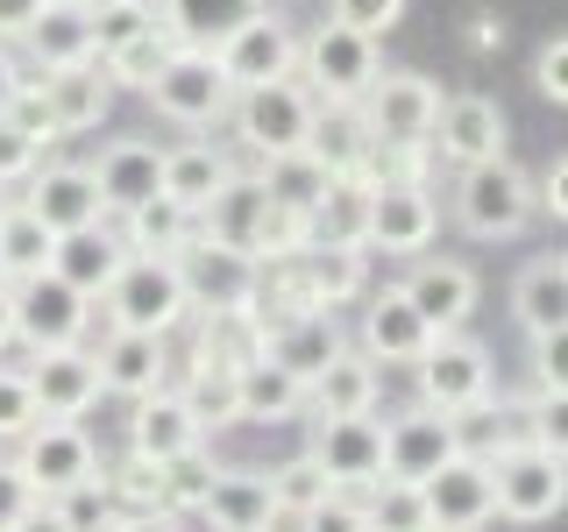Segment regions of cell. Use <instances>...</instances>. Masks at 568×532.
<instances>
[{"label":"cell","instance_id":"cell-58","mask_svg":"<svg viewBox=\"0 0 568 532\" xmlns=\"http://www.w3.org/2000/svg\"><path fill=\"white\" fill-rule=\"evenodd\" d=\"M14 341V313H8V291H0V348Z\"/></svg>","mask_w":568,"mask_h":532},{"label":"cell","instance_id":"cell-55","mask_svg":"<svg viewBox=\"0 0 568 532\" xmlns=\"http://www.w3.org/2000/svg\"><path fill=\"white\" fill-rule=\"evenodd\" d=\"M36 14H43V0H0V43H8V35L22 43V29L36 22Z\"/></svg>","mask_w":568,"mask_h":532},{"label":"cell","instance_id":"cell-42","mask_svg":"<svg viewBox=\"0 0 568 532\" xmlns=\"http://www.w3.org/2000/svg\"><path fill=\"white\" fill-rule=\"evenodd\" d=\"M106 497H114L121 519H129V511H164V461L129 454L114 475H106Z\"/></svg>","mask_w":568,"mask_h":532},{"label":"cell","instance_id":"cell-9","mask_svg":"<svg viewBox=\"0 0 568 532\" xmlns=\"http://www.w3.org/2000/svg\"><path fill=\"white\" fill-rule=\"evenodd\" d=\"M227 121H235V135H242L256 156L306 150V129H313V93H306V79L292 71V79H271V85H248V93H235Z\"/></svg>","mask_w":568,"mask_h":532},{"label":"cell","instance_id":"cell-26","mask_svg":"<svg viewBox=\"0 0 568 532\" xmlns=\"http://www.w3.org/2000/svg\"><path fill=\"white\" fill-rule=\"evenodd\" d=\"M29 58L43 71H64V64H100L93 58V14H85V0H43V14L22 29Z\"/></svg>","mask_w":568,"mask_h":532},{"label":"cell","instance_id":"cell-44","mask_svg":"<svg viewBox=\"0 0 568 532\" xmlns=\"http://www.w3.org/2000/svg\"><path fill=\"white\" fill-rule=\"evenodd\" d=\"M334 483L327 475H320V461L313 454H292L284 461V469H271V497H277V519H298V511L306 504H320V497H327Z\"/></svg>","mask_w":568,"mask_h":532},{"label":"cell","instance_id":"cell-59","mask_svg":"<svg viewBox=\"0 0 568 532\" xmlns=\"http://www.w3.org/2000/svg\"><path fill=\"white\" fill-rule=\"evenodd\" d=\"M434 532H484V525H434Z\"/></svg>","mask_w":568,"mask_h":532},{"label":"cell","instance_id":"cell-12","mask_svg":"<svg viewBox=\"0 0 568 532\" xmlns=\"http://www.w3.org/2000/svg\"><path fill=\"white\" fill-rule=\"evenodd\" d=\"M448 454H462V419L434 412V405H413V412L384 419V469L390 483H426Z\"/></svg>","mask_w":568,"mask_h":532},{"label":"cell","instance_id":"cell-16","mask_svg":"<svg viewBox=\"0 0 568 532\" xmlns=\"http://www.w3.org/2000/svg\"><path fill=\"white\" fill-rule=\"evenodd\" d=\"M440 227V206L426 185H377L369 192V227L363 248H384V256H426Z\"/></svg>","mask_w":568,"mask_h":532},{"label":"cell","instance_id":"cell-22","mask_svg":"<svg viewBox=\"0 0 568 532\" xmlns=\"http://www.w3.org/2000/svg\"><path fill=\"white\" fill-rule=\"evenodd\" d=\"M419 490H426L434 525H490L497 519V504H490V461L484 454H448Z\"/></svg>","mask_w":568,"mask_h":532},{"label":"cell","instance_id":"cell-33","mask_svg":"<svg viewBox=\"0 0 568 532\" xmlns=\"http://www.w3.org/2000/svg\"><path fill=\"white\" fill-rule=\"evenodd\" d=\"M235 171L213 142H185V150H164V171H156V192H164L171 206H185L192 221H200V206L221 192V177Z\"/></svg>","mask_w":568,"mask_h":532},{"label":"cell","instance_id":"cell-40","mask_svg":"<svg viewBox=\"0 0 568 532\" xmlns=\"http://www.w3.org/2000/svg\"><path fill=\"white\" fill-rule=\"evenodd\" d=\"M164 58H171V35H164V22H156V29H142L135 43L106 50L100 71H106V85H121V93H142V85L156 79V64H164Z\"/></svg>","mask_w":568,"mask_h":532},{"label":"cell","instance_id":"cell-11","mask_svg":"<svg viewBox=\"0 0 568 532\" xmlns=\"http://www.w3.org/2000/svg\"><path fill=\"white\" fill-rule=\"evenodd\" d=\"M213 64H221V79L235 85V93L271 85V79H292L298 71V35H292V22H284L277 8H263V14H248L235 35L213 43Z\"/></svg>","mask_w":568,"mask_h":532},{"label":"cell","instance_id":"cell-2","mask_svg":"<svg viewBox=\"0 0 568 532\" xmlns=\"http://www.w3.org/2000/svg\"><path fill=\"white\" fill-rule=\"evenodd\" d=\"M532 221V177L511 156H484V164H462L455 185V227L469 242H511Z\"/></svg>","mask_w":568,"mask_h":532},{"label":"cell","instance_id":"cell-21","mask_svg":"<svg viewBox=\"0 0 568 532\" xmlns=\"http://www.w3.org/2000/svg\"><path fill=\"white\" fill-rule=\"evenodd\" d=\"M405 298H413V313L426 319L434 334H448V327H462V319L476 313V298H484V284H476V270L469 263H448V256H419L413 270H405V284H398Z\"/></svg>","mask_w":568,"mask_h":532},{"label":"cell","instance_id":"cell-60","mask_svg":"<svg viewBox=\"0 0 568 532\" xmlns=\"http://www.w3.org/2000/svg\"><path fill=\"white\" fill-rule=\"evenodd\" d=\"M0 291H8V270H0Z\"/></svg>","mask_w":568,"mask_h":532},{"label":"cell","instance_id":"cell-15","mask_svg":"<svg viewBox=\"0 0 568 532\" xmlns=\"http://www.w3.org/2000/svg\"><path fill=\"white\" fill-rule=\"evenodd\" d=\"M440 164H484V156H505V114L484 93H448L434 106V129H426Z\"/></svg>","mask_w":568,"mask_h":532},{"label":"cell","instance_id":"cell-19","mask_svg":"<svg viewBox=\"0 0 568 532\" xmlns=\"http://www.w3.org/2000/svg\"><path fill=\"white\" fill-rule=\"evenodd\" d=\"M263 355L284 369V377H298V383H313L320 369L342 355V319H334L327 306H306V313H284L263 327Z\"/></svg>","mask_w":568,"mask_h":532},{"label":"cell","instance_id":"cell-13","mask_svg":"<svg viewBox=\"0 0 568 532\" xmlns=\"http://www.w3.org/2000/svg\"><path fill=\"white\" fill-rule=\"evenodd\" d=\"M355 106H363V121H369L377 142H426L434 106H440V85L426 79V71H377Z\"/></svg>","mask_w":568,"mask_h":532},{"label":"cell","instance_id":"cell-35","mask_svg":"<svg viewBox=\"0 0 568 532\" xmlns=\"http://www.w3.org/2000/svg\"><path fill=\"white\" fill-rule=\"evenodd\" d=\"M292 412H306V383L284 377L271 355H256V362L235 369V419L271 426V419H292Z\"/></svg>","mask_w":568,"mask_h":532},{"label":"cell","instance_id":"cell-28","mask_svg":"<svg viewBox=\"0 0 568 532\" xmlns=\"http://www.w3.org/2000/svg\"><path fill=\"white\" fill-rule=\"evenodd\" d=\"M377 362H369L363 348H342L327 369L306 383V405H313V419H348V412H377Z\"/></svg>","mask_w":568,"mask_h":532},{"label":"cell","instance_id":"cell-3","mask_svg":"<svg viewBox=\"0 0 568 532\" xmlns=\"http://www.w3.org/2000/svg\"><path fill=\"white\" fill-rule=\"evenodd\" d=\"M142 100H150L164 121H178V129H221L227 106H235V85L221 79L213 50H200V43H171V58L156 64V79L142 85Z\"/></svg>","mask_w":568,"mask_h":532},{"label":"cell","instance_id":"cell-49","mask_svg":"<svg viewBox=\"0 0 568 532\" xmlns=\"http://www.w3.org/2000/svg\"><path fill=\"white\" fill-rule=\"evenodd\" d=\"M327 8H334V22H348L363 35H384V29H398L405 0H327Z\"/></svg>","mask_w":568,"mask_h":532},{"label":"cell","instance_id":"cell-14","mask_svg":"<svg viewBox=\"0 0 568 532\" xmlns=\"http://www.w3.org/2000/svg\"><path fill=\"white\" fill-rule=\"evenodd\" d=\"M306 454L320 461V475H327L334 490H363V483H377V469H384V426H377V412L313 419Z\"/></svg>","mask_w":568,"mask_h":532},{"label":"cell","instance_id":"cell-7","mask_svg":"<svg viewBox=\"0 0 568 532\" xmlns=\"http://www.w3.org/2000/svg\"><path fill=\"white\" fill-rule=\"evenodd\" d=\"M384 71L377 58V35L348 29V22H320L306 43H298V79H306L313 100H363V85Z\"/></svg>","mask_w":568,"mask_h":532},{"label":"cell","instance_id":"cell-25","mask_svg":"<svg viewBox=\"0 0 568 532\" xmlns=\"http://www.w3.org/2000/svg\"><path fill=\"white\" fill-rule=\"evenodd\" d=\"M434 341V327L413 313V298L398 291V284H384V291H369L363 298V355L369 362H413V355Z\"/></svg>","mask_w":568,"mask_h":532},{"label":"cell","instance_id":"cell-30","mask_svg":"<svg viewBox=\"0 0 568 532\" xmlns=\"http://www.w3.org/2000/svg\"><path fill=\"white\" fill-rule=\"evenodd\" d=\"M511 319L526 327V341H555L568 327V270H561V256H540V263L519 270V284H511Z\"/></svg>","mask_w":568,"mask_h":532},{"label":"cell","instance_id":"cell-53","mask_svg":"<svg viewBox=\"0 0 568 532\" xmlns=\"http://www.w3.org/2000/svg\"><path fill=\"white\" fill-rule=\"evenodd\" d=\"M532 213H555V221L568 213V164H561V156L540 171V185H532Z\"/></svg>","mask_w":568,"mask_h":532},{"label":"cell","instance_id":"cell-41","mask_svg":"<svg viewBox=\"0 0 568 532\" xmlns=\"http://www.w3.org/2000/svg\"><path fill=\"white\" fill-rule=\"evenodd\" d=\"M85 14H93V58L135 43L142 29H156V0H85Z\"/></svg>","mask_w":568,"mask_h":532},{"label":"cell","instance_id":"cell-48","mask_svg":"<svg viewBox=\"0 0 568 532\" xmlns=\"http://www.w3.org/2000/svg\"><path fill=\"white\" fill-rule=\"evenodd\" d=\"M532 93L540 100H568V35H547L540 43V58H532Z\"/></svg>","mask_w":568,"mask_h":532},{"label":"cell","instance_id":"cell-29","mask_svg":"<svg viewBox=\"0 0 568 532\" xmlns=\"http://www.w3.org/2000/svg\"><path fill=\"white\" fill-rule=\"evenodd\" d=\"M43 100H50L58 135H85V129H100V121H106L114 85H106L100 64H64V71H43Z\"/></svg>","mask_w":568,"mask_h":532},{"label":"cell","instance_id":"cell-24","mask_svg":"<svg viewBox=\"0 0 568 532\" xmlns=\"http://www.w3.org/2000/svg\"><path fill=\"white\" fill-rule=\"evenodd\" d=\"M200 519L213 532H277L271 475H256V469H213V490L200 497Z\"/></svg>","mask_w":568,"mask_h":532},{"label":"cell","instance_id":"cell-52","mask_svg":"<svg viewBox=\"0 0 568 532\" xmlns=\"http://www.w3.org/2000/svg\"><path fill=\"white\" fill-rule=\"evenodd\" d=\"M29 504H36V490L22 483V469H14V461H0V532H14V519H22Z\"/></svg>","mask_w":568,"mask_h":532},{"label":"cell","instance_id":"cell-6","mask_svg":"<svg viewBox=\"0 0 568 532\" xmlns=\"http://www.w3.org/2000/svg\"><path fill=\"white\" fill-rule=\"evenodd\" d=\"M8 313H14V341H29V355L43 348H79L93 327V298L71 291L58 270H36L8 284Z\"/></svg>","mask_w":568,"mask_h":532},{"label":"cell","instance_id":"cell-10","mask_svg":"<svg viewBox=\"0 0 568 532\" xmlns=\"http://www.w3.org/2000/svg\"><path fill=\"white\" fill-rule=\"evenodd\" d=\"M14 448H22L14 469H22V483L36 497H64V490H79L85 475H100V448H93V433H85V419H36Z\"/></svg>","mask_w":568,"mask_h":532},{"label":"cell","instance_id":"cell-32","mask_svg":"<svg viewBox=\"0 0 568 532\" xmlns=\"http://www.w3.org/2000/svg\"><path fill=\"white\" fill-rule=\"evenodd\" d=\"M271 0H156V22H164L171 43H200L213 50L221 35H235L248 14H263Z\"/></svg>","mask_w":568,"mask_h":532},{"label":"cell","instance_id":"cell-43","mask_svg":"<svg viewBox=\"0 0 568 532\" xmlns=\"http://www.w3.org/2000/svg\"><path fill=\"white\" fill-rule=\"evenodd\" d=\"M206 490H213V454H206V440L164 461V511H178V519H185V511H200Z\"/></svg>","mask_w":568,"mask_h":532},{"label":"cell","instance_id":"cell-50","mask_svg":"<svg viewBox=\"0 0 568 532\" xmlns=\"http://www.w3.org/2000/svg\"><path fill=\"white\" fill-rule=\"evenodd\" d=\"M36 164H43V150H36V142H29L22 129H14L8 114H0V185H22V177H29Z\"/></svg>","mask_w":568,"mask_h":532},{"label":"cell","instance_id":"cell-45","mask_svg":"<svg viewBox=\"0 0 568 532\" xmlns=\"http://www.w3.org/2000/svg\"><path fill=\"white\" fill-rule=\"evenodd\" d=\"M0 114H8L14 129H22V135L36 142V150H50V142H64V135H58V121H50L43 79H22V85H14V93H8V106H0Z\"/></svg>","mask_w":568,"mask_h":532},{"label":"cell","instance_id":"cell-51","mask_svg":"<svg viewBox=\"0 0 568 532\" xmlns=\"http://www.w3.org/2000/svg\"><path fill=\"white\" fill-rule=\"evenodd\" d=\"M561 383H568V348H561V334H555V341H532V390L561 398Z\"/></svg>","mask_w":568,"mask_h":532},{"label":"cell","instance_id":"cell-20","mask_svg":"<svg viewBox=\"0 0 568 532\" xmlns=\"http://www.w3.org/2000/svg\"><path fill=\"white\" fill-rule=\"evenodd\" d=\"M22 185H29L22 206L50 227V235H71V227L106 221V213H100V192H93V171H85V164H36Z\"/></svg>","mask_w":568,"mask_h":532},{"label":"cell","instance_id":"cell-37","mask_svg":"<svg viewBox=\"0 0 568 532\" xmlns=\"http://www.w3.org/2000/svg\"><path fill=\"white\" fill-rule=\"evenodd\" d=\"M263 192H271V206H284V213H298V221H306L313 213V200L320 192H327V164H320L313 150H284V156H263Z\"/></svg>","mask_w":568,"mask_h":532},{"label":"cell","instance_id":"cell-36","mask_svg":"<svg viewBox=\"0 0 568 532\" xmlns=\"http://www.w3.org/2000/svg\"><path fill=\"white\" fill-rule=\"evenodd\" d=\"M121 227H129V235H121V248H129V256H164V263H171L192 235H200V221H192L185 206H171L164 192H156V200H142V206H129V213H121Z\"/></svg>","mask_w":568,"mask_h":532},{"label":"cell","instance_id":"cell-39","mask_svg":"<svg viewBox=\"0 0 568 532\" xmlns=\"http://www.w3.org/2000/svg\"><path fill=\"white\" fill-rule=\"evenodd\" d=\"M363 525L369 532H434V511H426V490L419 483H390V475H377V483H363Z\"/></svg>","mask_w":568,"mask_h":532},{"label":"cell","instance_id":"cell-57","mask_svg":"<svg viewBox=\"0 0 568 532\" xmlns=\"http://www.w3.org/2000/svg\"><path fill=\"white\" fill-rule=\"evenodd\" d=\"M22 85V71H14V58H8V43H0V106H8V93Z\"/></svg>","mask_w":568,"mask_h":532},{"label":"cell","instance_id":"cell-5","mask_svg":"<svg viewBox=\"0 0 568 532\" xmlns=\"http://www.w3.org/2000/svg\"><path fill=\"white\" fill-rule=\"evenodd\" d=\"M106 319L129 334H178L185 327V284H178V263L164 256H121V270L106 277Z\"/></svg>","mask_w":568,"mask_h":532},{"label":"cell","instance_id":"cell-18","mask_svg":"<svg viewBox=\"0 0 568 532\" xmlns=\"http://www.w3.org/2000/svg\"><path fill=\"white\" fill-rule=\"evenodd\" d=\"M29 398H36V419H85L106 390L85 348H43L29 362Z\"/></svg>","mask_w":568,"mask_h":532},{"label":"cell","instance_id":"cell-46","mask_svg":"<svg viewBox=\"0 0 568 532\" xmlns=\"http://www.w3.org/2000/svg\"><path fill=\"white\" fill-rule=\"evenodd\" d=\"M298 532H369L363 525V497H355V490H327L320 504L298 511Z\"/></svg>","mask_w":568,"mask_h":532},{"label":"cell","instance_id":"cell-38","mask_svg":"<svg viewBox=\"0 0 568 532\" xmlns=\"http://www.w3.org/2000/svg\"><path fill=\"white\" fill-rule=\"evenodd\" d=\"M50 248H58V235H50L36 213L14 200V206H0V270L14 277H36V270H50Z\"/></svg>","mask_w":568,"mask_h":532},{"label":"cell","instance_id":"cell-54","mask_svg":"<svg viewBox=\"0 0 568 532\" xmlns=\"http://www.w3.org/2000/svg\"><path fill=\"white\" fill-rule=\"evenodd\" d=\"M14 532H79V525L64 519V504H58V497H36L22 519H14Z\"/></svg>","mask_w":568,"mask_h":532},{"label":"cell","instance_id":"cell-8","mask_svg":"<svg viewBox=\"0 0 568 532\" xmlns=\"http://www.w3.org/2000/svg\"><path fill=\"white\" fill-rule=\"evenodd\" d=\"M171 263H178V284H185V306H200V313H248V306H256L263 263L242 256V248L192 235Z\"/></svg>","mask_w":568,"mask_h":532},{"label":"cell","instance_id":"cell-4","mask_svg":"<svg viewBox=\"0 0 568 532\" xmlns=\"http://www.w3.org/2000/svg\"><path fill=\"white\" fill-rule=\"evenodd\" d=\"M413 369H419V405H434V412H448V419H469V412H484L490 405V348L484 341H469L462 327L448 334H434L419 355H413Z\"/></svg>","mask_w":568,"mask_h":532},{"label":"cell","instance_id":"cell-1","mask_svg":"<svg viewBox=\"0 0 568 532\" xmlns=\"http://www.w3.org/2000/svg\"><path fill=\"white\" fill-rule=\"evenodd\" d=\"M490 461V504H497V519H511V525H547V519H561V504H568V461L561 448H540V440H511L505 454H484Z\"/></svg>","mask_w":568,"mask_h":532},{"label":"cell","instance_id":"cell-17","mask_svg":"<svg viewBox=\"0 0 568 532\" xmlns=\"http://www.w3.org/2000/svg\"><path fill=\"white\" fill-rule=\"evenodd\" d=\"M129 405H135V412H129V454L171 461V454H185V448L206 440L200 412H192V398L178 383H156V390H142V398H129Z\"/></svg>","mask_w":568,"mask_h":532},{"label":"cell","instance_id":"cell-31","mask_svg":"<svg viewBox=\"0 0 568 532\" xmlns=\"http://www.w3.org/2000/svg\"><path fill=\"white\" fill-rule=\"evenodd\" d=\"M121 235H106V227H71V235H58V248H50V270H58L71 291H85V298H100L106 291V277L121 270Z\"/></svg>","mask_w":568,"mask_h":532},{"label":"cell","instance_id":"cell-56","mask_svg":"<svg viewBox=\"0 0 568 532\" xmlns=\"http://www.w3.org/2000/svg\"><path fill=\"white\" fill-rule=\"evenodd\" d=\"M114 532H192V525L178 519V511H129Z\"/></svg>","mask_w":568,"mask_h":532},{"label":"cell","instance_id":"cell-34","mask_svg":"<svg viewBox=\"0 0 568 532\" xmlns=\"http://www.w3.org/2000/svg\"><path fill=\"white\" fill-rule=\"evenodd\" d=\"M369 121H363V106L355 100H313V129H306V150L320 156L327 171H355L369 156Z\"/></svg>","mask_w":568,"mask_h":532},{"label":"cell","instance_id":"cell-27","mask_svg":"<svg viewBox=\"0 0 568 532\" xmlns=\"http://www.w3.org/2000/svg\"><path fill=\"white\" fill-rule=\"evenodd\" d=\"M93 369H100V390H114V398H142V390H156V383L171 377V369H164V334H129V327H114V334L100 341Z\"/></svg>","mask_w":568,"mask_h":532},{"label":"cell","instance_id":"cell-23","mask_svg":"<svg viewBox=\"0 0 568 532\" xmlns=\"http://www.w3.org/2000/svg\"><path fill=\"white\" fill-rule=\"evenodd\" d=\"M85 171H93L100 213H129V206H142V200H156L164 150H156V142H142V135H121V142H106L100 164H85Z\"/></svg>","mask_w":568,"mask_h":532},{"label":"cell","instance_id":"cell-47","mask_svg":"<svg viewBox=\"0 0 568 532\" xmlns=\"http://www.w3.org/2000/svg\"><path fill=\"white\" fill-rule=\"evenodd\" d=\"M36 426V398H29V369L0 362V440H22Z\"/></svg>","mask_w":568,"mask_h":532}]
</instances>
